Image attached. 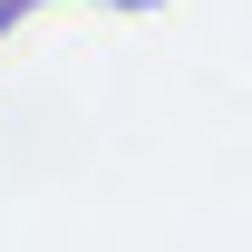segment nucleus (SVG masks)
I'll return each mask as SVG.
<instances>
[{
	"label": "nucleus",
	"instance_id": "f257e3e1",
	"mask_svg": "<svg viewBox=\"0 0 252 252\" xmlns=\"http://www.w3.org/2000/svg\"><path fill=\"white\" fill-rule=\"evenodd\" d=\"M10 20H20V0H0V30H10Z\"/></svg>",
	"mask_w": 252,
	"mask_h": 252
},
{
	"label": "nucleus",
	"instance_id": "f03ea898",
	"mask_svg": "<svg viewBox=\"0 0 252 252\" xmlns=\"http://www.w3.org/2000/svg\"><path fill=\"white\" fill-rule=\"evenodd\" d=\"M117 10H146V0H117Z\"/></svg>",
	"mask_w": 252,
	"mask_h": 252
}]
</instances>
